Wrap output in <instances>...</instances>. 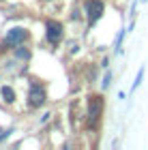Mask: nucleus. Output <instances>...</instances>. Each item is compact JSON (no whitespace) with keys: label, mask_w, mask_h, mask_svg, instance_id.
Listing matches in <instances>:
<instances>
[{"label":"nucleus","mask_w":148,"mask_h":150,"mask_svg":"<svg viewBox=\"0 0 148 150\" xmlns=\"http://www.w3.org/2000/svg\"><path fill=\"white\" fill-rule=\"evenodd\" d=\"M17 56L19 58H28V52H26V50H17Z\"/></svg>","instance_id":"8"},{"label":"nucleus","mask_w":148,"mask_h":150,"mask_svg":"<svg viewBox=\"0 0 148 150\" xmlns=\"http://www.w3.org/2000/svg\"><path fill=\"white\" fill-rule=\"evenodd\" d=\"M142 2H146V0H142Z\"/></svg>","instance_id":"9"},{"label":"nucleus","mask_w":148,"mask_h":150,"mask_svg":"<svg viewBox=\"0 0 148 150\" xmlns=\"http://www.w3.org/2000/svg\"><path fill=\"white\" fill-rule=\"evenodd\" d=\"M101 110H103V99L90 97V101H88V122H90V127L97 125V120L101 116Z\"/></svg>","instance_id":"1"},{"label":"nucleus","mask_w":148,"mask_h":150,"mask_svg":"<svg viewBox=\"0 0 148 150\" xmlns=\"http://www.w3.org/2000/svg\"><path fill=\"white\" fill-rule=\"evenodd\" d=\"M26 37H28V32H26L24 28H13L9 30V35H6V45H19V43H24Z\"/></svg>","instance_id":"5"},{"label":"nucleus","mask_w":148,"mask_h":150,"mask_svg":"<svg viewBox=\"0 0 148 150\" xmlns=\"http://www.w3.org/2000/svg\"><path fill=\"white\" fill-rule=\"evenodd\" d=\"M2 99L6 101V103H13V101H15V92H13V88L11 86H2Z\"/></svg>","instance_id":"6"},{"label":"nucleus","mask_w":148,"mask_h":150,"mask_svg":"<svg viewBox=\"0 0 148 150\" xmlns=\"http://www.w3.org/2000/svg\"><path fill=\"white\" fill-rule=\"evenodd\" d=\"M28 103L32 107H39V105H43L45 103V90L41 86H32L30 88V92H28Z\"/></svg>","instance_id":"4"},{"label":"nucleus","mask_w":148,"mask_h":150,"mask_svg":"<svg viewBox=\"0 0 148 150\" xmlns=\"http://www.w3.org/2000/svg\"><path fill=\"white\" fill-rule=\"evenodd\" d=\"M45 35H47V41L52 45H56L58 41H60V37H62V26H60L58 22H47V26H45Z\"/></svg>","instance_id":"3"},{"label":"nucleus","mask_w":148,"mask_h":150,"mask_svg":"<svg viewBox=\"0 0 148 150\" xmlns=\"http://www.w3.org/2000/svg\"><path fill=\"white\" fill-rule=\"evenodd\" d=\"M86 11H88L90 24H95L97 19L103 15V2H101V0H88V4H86Z\"/></svg>","instance_id":"2"},{"label":"nucleus","mask_w":148,"mask_h":150,"mask_svg":"<svg viewBox=\"0 0 148 150\" xmlns=\"http://www.w3.org/2000/svg\"><path fill=\"white\" fill-rule=\"evenodd\" d=\"M142 79H144V69H140V73H137V77H135V81H133V90L142 84Z\"/></svg>","instance_id":"7"}]
</instances>
